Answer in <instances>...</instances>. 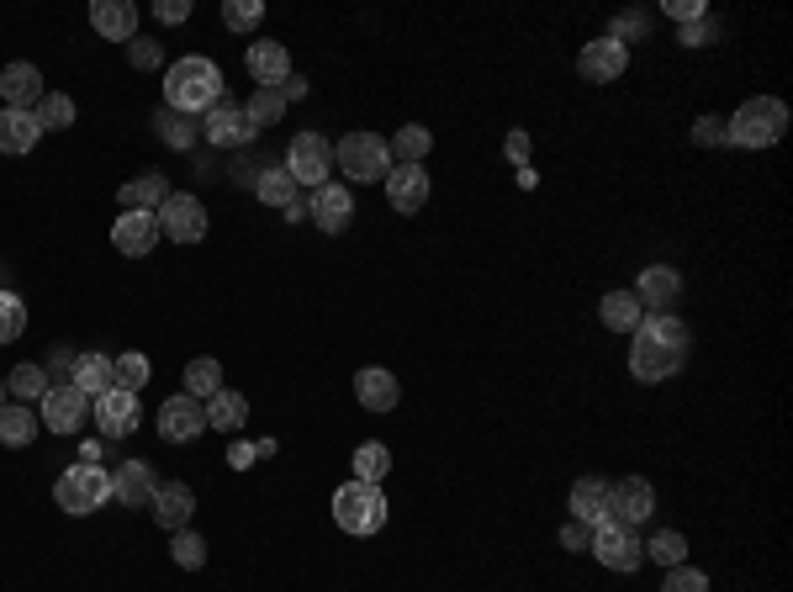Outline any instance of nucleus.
I'll return each mask as SVG.
<instances>
[{
    "label": "nucleus",
    "instance_id": "1a4fd4ad",
    "mask_svg": "<svg viewBox=\"0 0 793 592\" xmlns=\"http://www.w3.org/2000/svg\"><path fill=\"white\" fill-rule=\"evenodd\" d=\"M687 350L683 344H666V339H651V333H640L634 328V344H630V376L645 381V386H656V381L677 376L683 371Z\"/></svg>",
    "mask_w": 793,
    "mask_h": 592
},
{
    "label": "nucleus",
    "instance_id": "4d7b16f0",
    "mask_svg": "<svg viewBox=\"0 0 793 592\" xmlns=\"http://www.w3.org/2000/svg\"><path fill=\"white\" fill-rule=\"evenodd\" d=\"M254 445H249V439H233V450H228V465H233V471H249V465H254Z\"/></svg>",
    "mask_w": 793,
    "mask_h": 592
},
{
    "label": "nucleus",
    "instance_id": "aec40b11",
    "mask_svg": "<svg viewBox=\"0 0 793 592\" xmlns=\"http://www.w3.org/2000/svg\"><path fill=\"white\" fill-rule=\"evenodd\" d=\"M159 239H164V233H159V217H154V212H122V217H117V228H111V243H117V254H128V260H143V254H154Z\"/></svg>",
    "mask_w": 793,
    "mask_h": 592
},
{
    "label": "nucleus",
    "instance_id": "13d9d810",
    "mask_svg": "<svg viewBox=\"0 0 793 592\" xmlns=\"http://www.w3.org/2000/svg\"><path fill=\"white\" fill-rule=\"evenodd\" d=\"M666 17H677V28H683L693 17H704V6L698 0H666Z\"/></svg>",
    "mask_w": 793,
    "mask_h": 592
},
{
    "label": "nucleus",
    "instance_id": "4c0bfd02",
    "mask_svg": "<svg viewBox=\"0 0 793 592\" xmlns=\"http://www.w3.org/2000/svg\"><path fill=\"white\" fill-rule=\"evenodd\" d=\"M387 471H392V450H387V445H376V439H370V445H360V450H355V482L381 486V482H387Z\"/></svg>",
    "mask_w": 793,
    "mask_h": 592
},
{
    "label": "nucleus",
    "instance_id": "680f3d73",
    "mask_svg": "<svg viewBox=\"0 0 793 592\" xmlns=\"http://www.w3.org/2000/svg\"><path fill=\"white\" fill-rule=\"evenodd\" d=\"M101 460V439H85V450H79V465H96Z\"/></svg>",
    "mask_w": 793,
    "mask_h": 592
},
{
    "label": "nucleus",
    "instance_id": "cd10ccee",
    "mask_svg": "<svg viewBox=\"0 0 793 592\" xmlns=\"http://www.w3.org/2000/svg\"><path fill=\"white\" fill-rule=\"evenodd\" d=\"M164 196H170V180H164L159 169H149V175H138V180H128V186L117 190L122 212H159Z\"/></svg>",
    "mask_w": 793,
    "mask_h": 592
},
{
    "label": "nucleus",
    "instance_id": "5701e85b",
    "mask_svg": "<svg viewBox=\"0 0 793 592\" xmlns=\"http://www.w3.org/2000/svg\"><path fill=\"white\" fill-rule=\"evenodd\" d=\"M149 513H154L159 529H185V524H191V513H196V492H191L185 482H159Z\"/></svg>",
    "mask_w": 793,
    "mask_h": 592
},
{
    "label": "nucleus",
    "instance_id": "3c124183",
    "mask_svg": "<svg viewBox=\"0 0 793 592\" xmlns=\"http://www.w3.org/2000/svg\"><path fill=\"white\" fill-rule=\"evenodd\" d=\"M693 143H704V149H714V143H730V133H725V117L704 111V117L693 122Z\"/></svg>",
    "mask_w": 793,
    "mask_h": 592
},
{
    "label": "nucleus",
    "instance_id": "ddd939ff",
    "mask_svg": "<svg viewBox=\"0 0 793 592\" xmlns=\"http://www.w3.org/2000/svg\"><path fill=\"white\" fill-rule=\"evenodd\" d=\"M387 201H392V212L413 217L428 207V169L423 164H392L387 169Z\"/></svg>",
    "mask_w": 793,
    "mask_h": 592
},
{
    "label": "nucleus",
    "instance_id": "6ab92c4d",
    "mask_svg": "<svg viewBox=\"0 0 793 592\" xmlns=\"http://www.w3.org/2000/svg\"><path fill=\"white\" fill-rule=\"evenodd\" d=\"M307 217H313L323 233H344V228L355 222V196H349L339 180H328V186L313 190V201H307Z\"/></svg>",
    "mask_w": 793,
    "mask_h": 592
},
{
    "label": "nucleus",
    "instance_id": "bf43d9fd",
    "mask_svg": "<svg viewBox=\"0 0 793 592\" xmlns=\"http://www.w3.org/2000/svg\"><path fill=\"white\" fill-rule=\"evenodd\" d=\"M281 96H286V101H302V96H307V80H302V75H286Z\"/></svg>",
    "mask_w": 793,
    "mask_h": 592
},
{
    "label": "nucleus",
    "instance_id": "58836bf2",
    "mask_svg": "<svg viewBox=\"0 0 793 592\" xmlns=\"http://www.w3.org/2000/svg\"><path fill=\"white\" fill-rule=\"evenodd\" d=\"M32 117H37V128H43V133H64V128H75V101H69V96H58V90H48V96L32 107Z\"/></svg>",
    "mask_w": 793,
    "mask_h": 592
},
{
    "label": "nucleus",
    "instance_id": "473e14b6",
    "mask_svg": "<svg viewBox=\"0 0 793 592\" xmlns=\"http://www.w3.org/2000/svg\"><path fill=\"white\" fill-rule=\"evenodd\" d=\"M286 96H281V85H254V96H249V107H243V117H249V128L260 133V128H275L281 117H286Z\"/></svg>",
    "mask_w": 793,
    "mask_h": 592
},
{
    "label": "nucleus",
    "instance_id": "f8f14e48",
    "mask_svg": "<svg viewBox=\"0 0 793 592\" xmlns=\"http://www.w3.org/2000/svg\"><path fill=\"white\" fill-rule=\"evenodd\" d=\"M90 418L101 424L106 439H128L138 429V418H143V407H138V392H122V386H111L106 397L90 403Z\"/></svg>",
    "mask_w": 793,
    "mask_h": 592
},
{
    "label": "nucleus",
    "instance_id": "4be33fe9",
    "mask_svg": "<svg viewBox=\"0 0 793 592\" xmlns=\"http://www.w3.org/2000/svg\"><path fill=\"white\" fill-rule=\"evenodd\" d=\"M90 28L101 32L106 43H132L138 37V6L132 0H96L90 6Z\"/></svg>",
    "mask_w": 793,
    "mask_h": 592
},
{
    "label": "nucleus",
    "instance_id": "423d86ee",
    "mask_svg": "<svg viewBox=\"0 0 793 592\" xmlns=\"http://www.w3.org/2000/svg\"><path fill=\"white\" fill-rule=\"evenodd\" d=\"M281 169L296 180V190H302V186H313V190L328 186V180H334V143H328L323 133H296V138H291L286 164H281Z\"/></svg>",
    "mask_w": 793,
    "mask_h": 592
},
{
    "label": "nucleus",
    "instance_id": "9b49d317",
    "mask_svg": "<svg viewBox=\"0 0 793 592\" xmlns=\"http://www.w3.org/2000/svg\"><path fill=\"white\" fill-rule=\"evenodd\" d=\"M593 556L608 566V571H640L645 561V545L634 529H619V524H598L593 529Z\"/></svg>",
    "mask_w": 793,
    "mask_h": 592
},
{
    "label": "nucleus",
    "instance_id": "4468645a",
    "mask_svg": "<svg viewBox=\"0 0 793 592\" xmlns=\"http://www.w3.org/2000/svg\"><path fill=\"white\" fill-rule=\"evenodd\" d=\"M202 138H207L211 149H243V143H254V128H249L243 107H233V101H217V107L202 117Z\"/></svg>",
    "mask_w": 793,
    "mask_h": 592
},
{
    "label": "nucleus",
    "instance_id": "a18cd8bd",
    "mask_svg": "<svg viewBox=\"0 0 793 592\" xmlns=\"http://www.w3.org/2000/svg\"><path fill=\"white\" fill-rule=\"evenodd\" d=\"M43 381H48V371H43V365H17V371L6 376V392H17L22 403H32V397H43V392H48Z\"/></svg>",
    "mask_w": 793,
    "mask_h": 592
},
{
    "label": "nucleus",
    "instance_id": "f704fd0d",
    "mask_svg": "<svg viewBox=\"0 0 793 592\" xmlns=\"http://www.w3.org/2000/svg\"><path fill=\"white\" fill-rule=\"evenodd\" d=\"M387 149H392V164H423L428 149H434V133L423 122H408V128H397V138Z\"/></svg>",
    "mask_w": 793,
    "mask_h": 592
},
{
    "label": "nucleus",
    "instance_id": "9d476101",
    "mask_svg": "<svg viewBox=\"0 0 793 592\" xmlns=\"http://www.w3.org/2000/svg\"><path fill=\"white\" fill-rule=\"evenodd\" d=\"M207 434V407L196 403V397H170V403L159 407V439L164 445H191V439H202Z\"/></svg>",
    "mask_w": 793,
    "mask_h": 592
},
{
    "label": "nucleus",
    "instance_id": "f3484780",
    "mask_svg": "<svg viewBox=\"0 0 793 592\" xmlns=\"http://www.w3.org/2000/svg\"><path fill=\"white\" fill-rule=\"evenodd\" d=\"M159 492V476L149 460H122L117 471H111V497L122 503V508H149Z\"/></svg>",
    "mask_w": 793,
    "mask_h": 592
},
{
    "label": "nucleus",
    "instance_id": "72a5a7b5",
    "mask_svg": "<svg viewBox=\"0 0 793 592\" xmlns=\"http://www.w3.org/2000/svg\"><path fill=\"white\" fill-rule=\"evenodd\" d=\"M254 196H260L264 207L286 212V207L296 201V196H302V190H296V180H291V175L281 169V164H264V169H260V186H254Z\"/></svg>",
    "mask_w": 793,
    "mask_h": 592
},
{
    "label": "nucleus",
    "instance_id": "603ef678",
    "mask_svg": "<svg viewBox=\"0 0 793 592\" xmlns=\"http://www.w3.org/2000/svg\"><path fill=\"white\" fill-rule=\"evenodd\" d=\"M561 550H593V529L587 524H561Z\"/></svg>",
    "mask_w": 793,
    "mask_h": 592
},
{
    "label": "nucleus",
    "instance_id": "6e6552de",
    "mask_svg": "<svg viewBox=\"0 0 793 592\" xmlns=\"http://www.w3.org/2000/svg\"><path fill=\"white\" fill-rule=\"evenodd\" d=\"M159 233L170 243H202L207 239V207L191 196V190H170L164 201H159Z\"/></svg>",
    "mask_w": 793,
    "mask_h": 592
},
{
    "label": "nucleus",
    "instance_id": "37998d69",
    "mask_svg": "<svg viewBox=\"0 0 793 592\" xmlns=\"http://www.w3.org/2000/svg\"><path fill=\"white\" fill-rule=\"evenodd\" d=\"M645 556H651V561H661L666 571H672V566H683V561H687V539L677 535V529H661V535L651 539V545H645Z\"/></svg>",
    "mask_w": 793,
    "mask_h": 592
},
{
    "label": "nucleus",
    "instance_id": "79ce46f5",
    "mask_svg": "<svg viewBox=\"0 0 793 592\" xmlns=\"http://www.w3.org/2000/svg\"><path fill=\"white\" fill-rule=\"evenodd\" d=\"M170 556H175V566H181V571H196V566H207V539L191 535V529H175V539H170Z\"/></svg>",
    "mask_w": 793,
    "mask_h": 592
},
{
    "label": "nucleus",
    "instance_id": "a19ab883",
    "mask_svg": "<svg viewBox=\"0 0 793 592\" xmlns=\"http://www.w3.org/2000/svg\"><path fill=\"white\" fill-rule=\"evenodd\" d=\"M26 333V302L17 292H0V344H17Z\"/></svg>",
    "mask_w": 793,
    "mask_h": 592
},
{
    "label": "nucleus",
    "instance_id": "7c9ffc66",
    "mask_svg": "<svg viewBox=\"0 0 793 592\" xmlns=\"http://www.w3.org/2000/svg\"><path fill=\"white\" fill-rule=\"evenodd\" d=\"M202 407H207V429H217V434H238L249 424V403H243L238 392H228V386H222L217 397H207Z\"/></svg>",
    "mask_w": 793,
    "mask_h": 592
},
{
    "label": "nucleus",
    "instance_id": "f03ea898",
    "mask_svg": "<svg viewBox=\"0 0 793 592\" xmlns=\"http://www.w3.org/2000/svg\"><path fill=\"white\" fill-rule=\"evenodd\" d=\"M783 128H789V107L778 96H751L736 117H725V133L740 149H772L783 138Z\"/></svg>",
    "mask_w": 793,
    "mask_h": 592
},
{
    "label": "nucleus",
    "instance_id": "a878e982",
    "mask_svg": "<svg viewBox=\"0 0 793 592\" xmlns=\"http://www.w3.org/2000/svg\"><path fill=\"white\" fill-rule=\"evenodd\" d=\"M69 386H75V392H85L90 403H96V397H106V392L117 386V376H111V354H96V350L79 354L75 371H69Z\"/></svg>",
    "mask_w": 793,
    "mask_h": 592
},
{
    "label": "nucleus",
    "instance_id": "c756f323",
    "mask_svg": "<svg viewBox=\"0 0 793 592\" xmlns=\"http://www.w3.org/2000/svg\"><path fill=\"white\" fill-rule=\"evenodd\" d=\"M598 318H604V328H613V333H634L640 318H645V307H640L634 292H608L604 302H598Z\"/></svg>",
    "mask_w": 793,
    "mask_h": 592
},
{
    "label": "nucleus",
    "instance_id": "c9c22d12",
    "mask_svg": "<svg viewBox=\"0 0 793 592\" xmlns=\"http://www.w3.org/2000/svg\"><path fill=\"white\" fill-rule=\"evenodd\" d=\"M154 133L164 138V143H170V149H196V143H202V122H196V117H181V111H159L154 117Z\"/></svg>",
    "mask_w": 793,
    "mask_h": 592
},
{
    "label": "nucleus",
    "instance_id": "7ed1b4c3",
    "mask_svg": "<svg viewBox=\"0 0 793 592\" xmlns=\"http://www.w3.org/2000/svg\"><path fill=\"white\" fill-rule=\"evenodd\" d=\"M334 524L355 539L381 535V529H387V497H381V486L344 482L339 492H334Z\"/></svg>",
    "mask_w": 793,
    "mask_h": 592
},
{
    "label": "nucleus",
    "instance_id": "dca6fc26",
    "mask_svg": "<svg viewBox=\"0 0 793 592\" xmlns=\"http://www.w3.org/2000/svg\"><path fill=\"white\" fill-rule=\"evenodd\" d=\"M630 69V48L624 43H613V37H598V43H587L577 58V75L593 85H613L619 75Z\"/></svg>",
    "mask_w": 793,
    "mask_h": 592
},
{
    "label": "nucleus",
    "instance_id": "39448f33",
    "mask_svg": "<svg viewBox=\"0 0 793 592\" xmlns=\"http://www.w3.org/2000/svg\"><path fill=\"white\" fill-rule=\"evenodd\" d=\"M334 164H339L349 180H381L387 169H392V149H387V138L381 133H344L339 149H334Z\"/></svg>",
    "mask_w": 793,
    "mask_h": 592
},
{
    "label": "nucleus",
    "instance_id": "5fc2aeb1",
    "mask_svg": "<svg viewBox=\"0 0 793 592\" xmlns=\"http://www.w3.org/2000/svg\"><path fill=\"white\" fill-rule=\"evenodd\" d=\"M502 154L519 164V169H529V133H519V128H513V133H508V143H502Z\"/></svg>",
    "mask_w": 793,
    "mask_h": 592
},
{
    "label": "nucleus",
    "instance_id": "2f4dec72",
    "mask_svg": "<svg viewBox=\"0 0 793 592\" xmlns=\"http://www.w3.org/2000/svg\"><path fill=\"white\" fill-rule=\"evenodd\" d=\"M604 503H608V482H598V476H582V482L572 486V518L587 524V529L604 524Z\"/></svg>",
    "mask_w": 793,
    "mask_h": 592
},
{
    "label": "nucleus",
    "instance_id": "b1692460",
    "mask_svg": "<svg viewBox=\"0 0 793 592\" xmlns=\"http://www.w3.org/2000/svg\"><path fill=\"white\" fill-rule=\"evenodd\" d=\"M355 397H360V407H370V413H392L397 397H402V386H397L392 371H381V365H366V371L355 376Z\"/></svg>",
    "mask_w": 793,
    "mask_h": 592
},
{
    "label": "nucleus",
    "instance_id": "f257e3e1",
    "mask_svg": "<svg viewBox=\"0 0 793 592\" xmlns=\"http://www.w3.org/2000/svg\"><path fill=\"white\" fill-rule=\"evenodd\" d=\"M164 101H170V111H181V117H196V111L207 117V111L222 101V69L202 54L175 58L170 75H164Z\"/></svg>",
    "mask_w": 793,
    "mask_h": 592
},
{
    "label": "nucleus",
    "instance_id": "e2e57ef3",
    "mask_svg": "<svg viewBox=\"0 0 793 592\" xmlns=\"http://www.w3.org/2000/svg\"><path fill=\"white\" fill-rule=\"evenodd\" d=\"M281 217H286V222H302V217H307V196H296V201H291Z\"/></svg>",
    "mask_w": 793,
    "mask_h": 592
},
{
    "label": "nucleus",
    "instance_id": "e433bc0d",
    "mask_svg": "<svg viewBox=\"0 0 793 592\" xmlns=\"http://www.w3.org/2000/svg\"><path fill=\"white\" fill-rule=\"evenodd\" d=\"M217 392H222V365H217L211 354L191 360V365H185V397L207 403V397H217Z\"/></svg>",
    "mask_w": 793,
    "mask_h": 592
},
{
    "label": "nucleus",
    "instance_id": "c85d7f7f",
    "mask_svg": "<svg viewBox=\"0 0 793 592\" xmlns=\"http://www.w3.org/2000/svg\"><path fill=\"white\" fill-rule=\"evenodd\" d=\"M37 429H43V418H37L32 407H22V403H6V407H0V445H11V450H26V445L37 439Z\"/></svg>",
    "mask_w": 793,
    "mask_h": 592
},
{
    "label": "nucleus",
    "instance_id": "de8ad7c7",
    "mask_svg": "<svg viewBox=\"0 0 793 592\" xmlns=\"http://www.w3.org/2000/svg\"><path fill=\"white\" fill-rule=\"evenodd\" d=\"M645 32H651V17H645V11H619V17H613V32H608V37L630 48V37H645Z\"/></svg>",
    "mask_w": 793,
    "mask_h": 592
},
{
    "label": "nucleus",
    "instance_id": "a211bd4d",
    "mask_svg": "<svg viewBox=\"0 0 793 592\" xmlns=\"http://www.w3.org/2000/svg\"><path fill=\"white\" fill-rule=\"evenodd\" d=\"M43 96H48V90H43V69H37V64L17 58V64L0 69V101L11 111H32Z\"/></svg>",
    "mask_w": 793,
    "mask_h": 592
},
{
    "label": "nucleus",
    "instance_id": "0e129e2a",
    "mask_svg": "<svg viewBox=\"0 0 793 592\" xmlns=\"http://www.w3.org/2000/svg\"><path fill=\"white\" fill-rule=\"evenodd\" d=\"M0 407H6V381H0Z\"/></svg>",
    "mask_w": 793,
    "mask_h": 592
},
{
    "label": "nucleus",
    "instance_id": "09e8293b",
    "mask_svg": "<svg viewBox=\"0 0 793 592\" xmlns=\"http://www.w3.org/2000/svg\"><path fill=\"white\" fill-rule=\"evenodd\" d=\"M661 592H709V577L693 571V566H672L666 582H661Z\"/></svg>",
    "mask_w": 793,
    "mask_h": 592
},
{
    "label": "nucleus",
    "instance_id": "ea45409f",
    "mask_svg": "<svg viewBox=\"0 0 793 592\" xmlns=\"http://www.w3.org/2000/svg\"><path fill=\"white\" fill-rule=\"evenodd\" d=\"M111 376H117L122 392H143V386H149V354H138V350L117 354V360H111Z\"/></svg>",
    "mask_w": 793,
    "mask_h": 592
},
{
    "label": "nucleus",
    "instance_id": "8fccbe9b",
    "mask_svg": "<svg viewBox=\"0 0 793 592\" xmlns=\"http://www.w3.org/2000/svg\"><path fill=\"white\" fill-rule=\"evenodd\" d=\"M128 64H132V69H159V64H164V48H159L154 37H132V43H128Z\"/></svg>",
    "mask_w": 793,
    "mask_h": 592
},
{
    "label": "nucleus",
    "instance_id": "6e6d98bb",
    "mask_svg": "<svg viewBox=\"0 0 793 592\" xmlns=\"http://www.w3.org/2000/svg\"><path fill=\"white\" fill-rule=\"evenodd\" d=\"M228 169H233V186H260V169H264V164L254 169V160H249V154H238Z\"/></svg>",
    "mask_w": 793,
    "mask_h": 592
},
{
    "label": "nucleus",
    "instance_id": "c03bdc74",
    "mask_svg": "<svg viewBox=\"0 0 793 592\" xmlns=\"http://www.w3.org/2000/svg\"><path fill=\"white\" fill-rule=\"evenodd\" d=\"M260 22H264L260 0H228V6H222V28L228 32H254Z\"/></svg>",
    "mask_w": 793,
    "mask_h": 592
},
{
    "label": "nucleus",
    "instance_id": "393cba45",
    "mask_svg": "<svg viewBox=\"0 0 793 592\" xmlns=\"http://www.w3.org/2000/svg\"><path fill=\"white\" fill-rule=\"evenodd\" d=\"M37 138H43V128H37V117H32V111L0 107V154H32V149H37Z\"/></svg>",
    "mask_w": 793,
    "mask_h": 592
},
{
    "label": "nucleus",
    "instance_id": "20e7f679",
    "mask_svg": "<svg viewBox=\"0 0 793 592\" xmlns=\"http://www.w3.org/2000/svg\"><path fill=\"white\" fill-rule=\"evenodd\" d=\"M53 503L64 513H75V518L106 508V503H111V471H106V465H69V471L53 482Z\"/></svg>",
    "mask_w": 793,
    "mask_h": 592
},
{
    "label": "nucleus",
    "instance_id": "052dcab7",
    "mask_svg": "<svg viewBox=\"0 0 793 592\" xmlns=\"http://www.w3.org/2000/svg\"><path fill=\"white\" fill-rule=\"evenodd\" d=\"M75 360H79V354L58 350V354H53V365H48V371H53V376H58V371H75Z\"/></svg>",
    "mask_w": 793,
    "mask_h": 592
},
{
    "label": "nucleus",
    "instance_id": "49530a36",
    "mask_svg": "<svg viewBox=\"0 0 793 592\" xmlns=\"http://www.w3.org/2000/svg\"><path fill=\"white\" fill-rule=\"evenodd\" d=\"M677 43H683V48H709V43H719V17L704 11V17L683 22V28H677Z\"/></svg>",
    "mask_w": 793,
    "mask_h": 592
},
{
    "label": "nucleus",
    "instance_id": "412c9836",
    "mask_svg": "<svg viewBox=\"0 0 793 592\" xmlns=\"http://www.w3.org/2000/svg\"><path fill=\"white\" fill-rule=\"evenodd\" d=\"M634 296H640V307H651V313H672L677 296H683V275H677L672 265H645L640 270Z\"/></svg>",
    "mask_w": 793,
    "mask_h": 592
},
{
    "label": "nucleus",
    "instance_id": "0eeeda50",
    "mask_svg": "<svg viewBox=\"0 0 793 592\" xmlns=\"http://www.w3.org/2000/svg\"><path fill=\"white\" fill-rule=\"evenodd\" d=\"M651 513H656V486L645 482V476H624V482L608 486L604 524H619V529H640Z\"/></svg>",
    "mask_w": 793,
    "mask_h": 592
},
{
    "label": "nucleus",
    "instance_id": "bb28decb",
    "mask_svg": "<svg viewBox=\"0 0 793 592\" xmlns=\"http://www.w3.org/2000/svg\"><path fill=\"white\" fill-rule=\"evenodd\" d=\"M243 64H249L254 85H286V75H291L286 43H254V48L243 54Z\"/></svg>",
    "mask_w": 793,
    "mask_h": 592
},
{
    "label": "nucleus",
    "instance_id": "2eb2a0df",
    "mask_svg": "<svg viewBox=\"0 0 793 592\" xmlns=\"http://www.w3.org/2000/svg\"><path fill=\"white\" fill-rule=\"evenodd\" d=\"M85 418H90V397L85 392H75V386H48L43 392V424L53 434H79Z\"/></svg>",
    "mask_w": 793,
    "mask_h": 592
},
{
    "label": "nucleus",
    "instance_id": "864d4df0",
    "mask_svg": "<svg viewBox=\"0 0 793 592\" xmlns=\"http://www.w3.org/2000/svg\"><path fill=\"white\" fill-rule=\"evenodd\" d=\"M154 17L164 22V28H181V22H191V0H159Z\"/></svg>",
    "mask_w": 793,
    "mask_h": 592
}]
</instances>
